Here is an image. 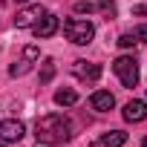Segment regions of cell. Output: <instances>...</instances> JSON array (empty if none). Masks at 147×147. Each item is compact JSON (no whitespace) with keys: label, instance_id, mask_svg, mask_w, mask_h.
<instances>
[{"label":"cell","instance_id":"6da1fadb","mask_svg":"<svg viewBox=\"0 0 147 147\" xmlns=\"http://www.w3.org/2000/svg\"><path fill=\"white\" fill-rule=\"evenodd\" d=\"M35 136H38V141H43V144H63V141L72 136V124H69L66 115H61V113H49V115L38 118V124H35Z\"/></svg>","mask_w":147,"mask_h":147},{"label":"cell","instance_id":"7a4b0ae2","mask_svg":"<svg viewBox=\"0 0 147 147\" xmlns=\"http://www.w3.org/2000/svg\"><path fill=\"white\" fill-rule=\"evenodd\" d=\"M63 35L75 46H87L95 38V26L90 20H84V18H69V20H63Z\"/></svg>","mask_w":147,"mask_h":147},{"label":"cell","instance_id":"3957f363","mask_svg":"<svg viewBox=\"0 0 147 147\" xmlns=\"http://www.w3.org/2000/svg\"><path fill=\"white\" fill-rule=\"evenodd\" d=\"M113 69H115V75H118L121 87L133 90V87L138 84V63H136V58H133V55H121V58H115Z\"/></svg>","mask_w":147,"mask_h":147},{"label":"cell","instance_id":"277c9868","mask_svg":"<svg viewBox=\"0 0 147 147\" xmlns=\"http://www.w3.org/2000/svg\"><path fill=\"white\" fill-rule=\"evenodd\" d=\"M46 15V9L40 6V3H32V6H23L18 15H15V26L18 29H29V26H35L40 18Z\"/></svg>","mask_w":147,"mask_h":147},{"label":"cell","instance_id":"5b68a950","mask_svg":"<svg viewBox=\"0 0 147 147\" xmlns=\"http://www.w3.org/2000/svg\"><path fill=\"white\" fill-rule=\"evenodd\" d=\"M23 133H26V127H23V121H18V118H6V121H0V141H6V144L20 141Z\"/></svg>","mask_w":147,"mask_h":147},{"label":"cell","instance_id":"8992f818","mask_svg":"<svg viewBox=\"0 0 147 147\" xmlns=\"http://www.w3.org/2000/svg\"><path fill=\"white\" fill-rule=\"evenodd\" d=\"M72 72H75L81 81H98L101 78V66L98 63H87V61H75L72 63Z\"/></svg>","mask_w":147,"mask_h":147},{"label":"cell","instance_id":"52a82bcc","mask_svg":"<svg viewBox=\"0 0 147 147\" xmlns=\"http://www.w3.org/2000/svg\"><path fill=\"white\" fill-rule=\"evenodd\" d=\"M32 29H35V38H40V40H43V38H52V35L58 32V18L46 12V15H43V18H40Z\"/></svg>","mask_w":147,"mask_h":147},{"label":"cell","instance_id":"ba28073f","mask_svg":"<svg viewBox=\"0 0 147 147\" xmlns=\"http://www.w3.org/2000/svg\"><path fill=\"white\" fill-rule=\"evenodd\" d=\"M90 104H92V110H98V113H110V110L115 107V98H113L110 90H95L92 98H90Z\"/></svg>","mask_w":147,"mask_h":147},{"label":"cell","instance_id":"9c48e42d","mask_svg":"<svg viewBox=\"0 0 147 147\" xmlns=\"http://www.w3.org/2000/svg\"><path fill=\"white\" fill-rule=\"evenodd\" d=\"M124 118L127 121H144L147 118V101H127L124 104Z\"/></svg>","mask_w":147,"mask_h":147},{"label":"cell","instance_id":"30bf717a","mask_svg":"<svg viewBox=\"0 0 147 147\" xmlns=\"http://www.w3.org/2000/svg\"><path fill=\"white\" fill-rule=\"evenodd\" d=\"M101 144L104 147H124L127 144V133L124 130H110V133L101 136Z\"/></svg>","mask_w":147,"mask_h":147},{"label":"cell","instance_id":"8fae6325","mask_svg":"<svg viewBox=\"0 0 147 147\" xmlns=\"http://www.w3.org/2000/svg\"><path fill=\"white\" fill-rule=\"evenodd\" d=\"M55 104H58V107L78 104V92H75V90H58V92H55Z\"/></svg>","mask_w":147,"mask_h":147},{"label":"cell","instance_id":"7c38bea8","mask_svg":"<svg viewBox=\"0 0 147 147\" xmlns=\"http://www.w3.org/2000/svg\"><path fill=\"white\" fill-rule=\"evenodd\" d=\"M55 75V63L52 61H43V69H40V84H49Z\"/></svg>","mask_w":147,"mask_h":147},{"label":"cell","instance_id":"4fadbf2b","mask_svg":"<svg viewBox=\"0 0 147 147\" xmlns=\"http://www.w3.org/2000/svg\"><path fill=\"white\" fill-rule=\"evenodd\" d=\"M136 43H138V40H136V35H130V32L118 38V46H121V49H130V46H136Z\"/></svg>","mask_w":147,"mask_h":147},{"label":"cell","instance_id":"5bb4252c","mask_svg":"<svg viewBox=\"0 0 147 147\" xmlns=\"http://www.w3.org/2000/svg\"><path fill=\"white\" fill-rule=\"evenodd\" d=\"M92 9H95V6H92V3H84V0H81V3H75V12H78V15H90Z\"/></svg>","mask_w":147,"mask_h":147},{"label":"cell","instance_id":"9a60e30c","mask_svg":"<svg viewBox=\"0 0 147 147\" xmlns=\"http://www.w3.org/2000/svg\"><path fill=\"white\" fill-rule=\"evenodd\" d=\"M133 35H136V40H144V43H147V23L136 26V32H133Z\"/></svg>","mask_w":147,"mask_h":147},{"label":"cell","instance_id":"2e32d148","mask_svg":"<svg viewBox=\"0 0 147 147\" xmlns=\"http://www.w3.org/2000/svg\"><path fill=\"white\" fill-rule=\"evenodd\" d=\"M98 9H104L107 15H113V12H115V3H113V0H101V3H98Z\"/></svg>","mask_w":147,"mask_h":147},{"label":"cell","instance_id":"e0dca14e","mask_svg":"<svg viewBox=\"0 0 147 147\" xmlns=\"http://www.w3.org/2000/svg\"><path fill=\"white\" fill-rule=\"evenodd\" d=\"M133 12H136V15H147V6H136Z\"/></svg>","mask_w":147,"mask_h":147},{"label":"cell","instance_id":"ac0fdd59","mask_svg":"<svg viewBox=\"0 0 147 147\" xmlns=\"http://www.w3.org/2000/svg\"><path fill=\"white\" fill-rule=\"evenodd\" d=\"M141 147H147V138H144V141H141Z\"/></svg>","mask_w":147,"mask_h":147},{"label":"cell","instance_id":"d6986e66","mask_svg":"<svg viewBox=\"0 0 147 147\" xmlns=\"http://www.w3.org/2000/svg\"><path fill=\"white\" fill-rule=\"evenodd\" d=\"M18 3H29V0H18Z\"/></svg>","mask_w":147,"mask_h":147},{"label":"cell","instance_id":"ffe728a7","mask_svg":"<svg viewBox=\"0 0 147 147\" xmlns=\"http://www.w3.org/2000/svg\"><path fill=\"white\" fill-rule=\"evenodd\" d=\"M0 147H9V144H6V141H3V144H0Z\"/></svg>","mask_w":147,"mask_h":147}]
</instances>
